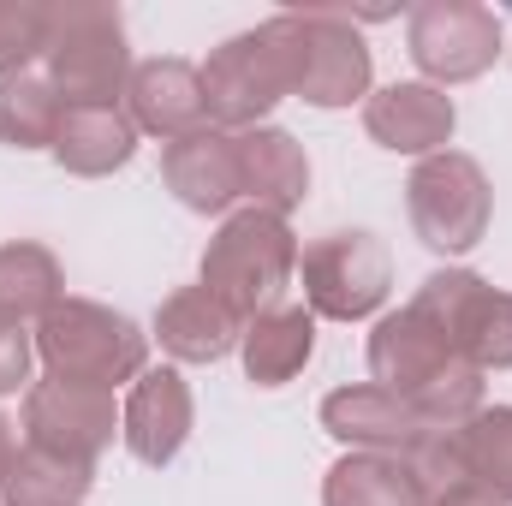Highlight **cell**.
Masks as SVG:
<instances>
[{"label":"cell","instance_id":"277c9868","mask_svg":"<svg viewBox=\"0 0 512 506\" xmlns=\"http://www.w3.org/2000/svg\"><path fill=\"white\" fill-rule=\"evenodd\" d=\"M280 48H286V72H292V96L310 108H352L370 96V48L358 36L352 12L334 6H304V12H280L268 18Z\"/></svg>","mask_w":512,"mask_h":506},{"label":"cell","instance_id":"8fae6325","mask_svg":"<svg viewBox=\"0 0 512 506\" xmlns=\"http://www.w3.org/2000/svg\"><path fill=\"white\" fill-rule=\"evenodd\" d=\"M24 435H30V447H48V453L96 465L114 447V435H120V405L102 387L42 376L24 393Z\"/></svg>","mask_w":512,"mask_h":506},{"label":"cell","instance_id":"603a6c76","mask_svg":"<svg viewBox=\"0 0 512 506\" xmlns=\"http://www.w3.org/2000/svg\"><path fill=\"white\" fill-rule=\"evenodd\" d=\"M66 298V274H60V256L36 239H12L0 245V316L12 322H42L54 304Z\"/></svg>","mask_w":512,"mask_h":506},{"label":"cell","instance_id":"6da1fadb","mask_svg":"<svg viewBox=\"0 0 512 506\" xmlns=\"http://www.w3.org/2000/svg\"><path fill=\"white\" fill-rule=\"evenodd\" d=\"M370 376H376V387L411 399L423 411V423L441 429V435L483 411V370H471L435 334V322L417 316L411 304L376 316V328H370Z\"/></svg>","mask_w":512,"mask_h":506},{"label":"cell","instance_id":"d6986e66","mask_svg":"<svg viewBox=\"0 0 512 506\" xmlns=\"http://www.w3.org/2000/svg\"><path fill=\"white\" fill-rule=\"evenodd\" d=\"M137 137L143 131L131 126L126 108H66L60 120V137H54V161L78 179H108L120 173L131 155H137Z\"/></svg>","mask_w":512,"mask_h":506},{"label":"cell","instance_id":"7402d4cb","mask_svg":"<svg viewBox=\"0 0 512 506\" xmlns=\"http://www.w3.org/2000/svg\"><path fill=\"white\" fill-rule=\"evenodd\" d=\"M90 489H96V465L24 441L12 471H6V483H0V501L6 506H84Z\"/></svg>","mask_w":512,"mask_h":506},{"label":"cell","instance_id":"7a4b0ae2","mask_svg":"<svg viewBox=\"0 0 512 506\" xmlns=\"http://www.w3.org/2000/svg\"><path fill=\"white\" fill-rule=\"evenodd\" d=\"M36 358L48 364V376L114 393V387H126V381H137L149 370V334L131 322L126 310L66 292L36 322Z\"/></svg>","mask_w":512,"mask_h":506},{"label":"cell","instance_id":"4316f807","mask_svg":"<svg viewBox=\"0 0 512 506\" xmlns=\"http://www.w3.org/2000/svg\"><path fill=\"white\" fill-rule=\"evenodd\" d=\"M30 370H36V328L0 316V399L6 393H30Z\"/></svg>","mask_w":512,"mask_h":506},{"label":"cell","instance_id":"4fadbf2b","mask_svg":"<svg viewBox=\"0 0 512 506\" xmlns=\"http://www.w3.org/2000/svg\"><path fill=\"white\" fill-rule=\"evenodd\" d=\"M191 423H197V399H191V381L179 370H143L131 381L126 405H120V441L149 471H161L185 453Z\"/></svg>","mask_w":512,"mask_h":506},{"label":"cell","instance_id":"3957f363","mask_svg":"<svg viewBox=\"0 0 512 506\" xmlns=\"http://www.w3.org/2000/svg\"><path fill=\"white\" fill-rule=\"evenodd\" d=\"M292 274H298V239H292V227L280 215H268V209H239L203 245L197 286H209L239 322H256V316L280 310Z\"/></svg>","mask_w":512,"mask_h":506},{"label":"cell","instance_id":"5bb4252c","mask_svg":"<svg viewBox=\"0 0 512 506\" xmlns=\"http://www.w3.org/2000/svg\"><path fill=\"white\" fill-rule=\"evenodd\" d=\"M364 131H370V143H382L393 155L429 161V155H441L453 143L459 108H453L447 90H435L423 78H405V84H387L364 102Z\"/></svg>","mask_w":512,"mask_h":506},{"label":"cell","instance_id":"52a82bcc","mask_svg":"<svg viewBox=\"0 0 512 506\" xmlns=\"http://www.w3.org/2000/svg\"><path fill=\"white\" fill-rule=\"evenodd\" d=\"M197 72H203L209 126H221V131L268 126V114L292 96V72H286V48H280L274 24L227 36L221 48H209V60Z\"/></svg>","mask_w":512,"mask_h":506},{"label":"cell","instance_id":"8992f818","mask_svg":"<svg viewBox=\"0 0 512 506\" xmlns=\"http://www.w3.org/2000/svg\"><path fill=\"white\" fill-rule=\"evenodd\" d=\"M405 215H411V233L435 256L477 251L489 239V215H495L489 173L471 155L441 149V155H429V161L411 167V179H405Z\"/></svg>","mask_w":512,"mask_h":506},{"label":"cell","instance_id":"2e32d148","mask_svg":"<svg viewBox=\"0 0 512 506\" xmlns=\"http://www.w3.org/2000/svg\"><path fill=\"white\" fill-rule=\"evenodd\" d=\"M161 185L191 209V215H227L245 191H239V149L233 131L203 126L179 143H161Z\"/></svg>","mask_w":512,"mask_h":506},{"label":"cell","instance_id":"ba28073f","mask_svg":"<svg viewBox=\"0 0 512 506\" xmlns=\"http://www.w3.org/2000/svg\"><path fill=\"white\" fill-rule=\"evenodd\" d=\"M417 316L435 322V334L471 364V370H512V292H495L471 268H441L411 298Z\"/></svg>","mask_w":512,"mask_h":506},{"label":"cell","instance_id":"d4e9b609","mask_svg":"<svg viewBox=\"0 0 512 506\" xmlns=\"http://www.w3.org/2000/svg\"><path fill=\"white\" fill-rule=\"evenodd\" d=\"M66 102L48 78H0V143L6 149H54Z\"/></svg>","mask_w":512,"mask_h":506},{"label":"cell","instance_id":"9a60e30c","mask_svg":"<svg viewBox=\"0 0 512 506\" xmlns=\"http://www.w3.org/2000/svg\"><path fill=\"white\" fill-rule=\"evenodd\" d=\"M126 114L137 131L161 137V143H179L191 131L209 126V102H203V72L179 54H155V60H137L126 84Z\"/></svg>","mask_w":512,"mask_h":506},{"label":"cell","instance_id":"f1b7e54d","mask_svg":"<svg viewBox=\"0 0 512 506\" xmlns=\"http://www.w3.org/2000/svg\"><path fill=\"white\" fill-rule=\"evenodd\" d=\"M12 459H18V441H12V423L0 417V483H6V471H12Z\"/></svg>","mask_w":512,"mask_h":506},{"label":"cell","instance_id":"e0dca14e","mask_svg":"<svg viewBox=\"0 0 512 506\" xmlns=\"http://www.w3.org/2000/svg\"><path fill=\"white\" fill-rule=\"evenodd\" d=\"M233 149H239V191L251 197V209H268V215L286 221L310 197V155L292 131L280 126L233 131Z\"/></svg>","mask_w":512,"mask_h":506},{"label":"cell","instance_id":"ac0fdd59","mask_svg":"<svg viewBox=\"0 0 512 506\" xmlns=\"http://www.w3.org/2000/svg\"><path fill=\"white\" fill-rule=\"evenodd\" d=\"M155 340L167 358L179 364H221L239 340H245V322L209 292V286H179L161 298L155 310Z\"/></svg>","mask_w":512,"mask_h":506},{"label":"cell","instance_id":"44dd1931","mask_svg":"<svg viewBox=\"0 0 512 506\" xmlns=\"http://www.w3.org/2000/svg\"><path fill=\"white\" fill-rule=\"evenodd\" d=\"M429 489L399 453H346L322 477V506H423Z\"/></svg>","mask_w":512,"mask_h":506},{"label":"cell","instance_id":"7c38bea8","mask_svg":"<svg viewBox=\"0 0 512 506\" xmlns=\"http://www.w3.org/2000/svg\"><path fill=\"white\" fill-rule=\"evenodd\" d=\"M322 429L334 441H346L352 453H399V459H417V447L441 429L423 423V411L399 393H387L376 381H358V387H334L322 399Z\"/></svg>","mask_w":512,"mask_h":506},{"label":"cell","instance_id":"9c48e42d","mask_svg":"<svg viewBox=\"0 0 512 506\" xmlns=\"http://www.w3.org/2000/svg\"><path fill=\"white\" fill-rule=\"evenodd\" d=\"M298 274H304V310L328 316V322H364L387 304L393 286V262L387 245L364 227L346 233H322L316 245L298 251Z\"/></svg>","mask_w":512,"mask_h":506},{"label":"cell","instance_id":"30bf717a","mask_svg":"<svg viewBox=\"0 0 512 506\" xmlns=\"http://www.w3.org/2000/svg\"><path fill=\"white\" fill-rule=\"evenodd\" d=\"M405 48H411L417 72H423V84L447 90V84L483 78L507 54V30L477 0H423V6H411Z\"/></svg>","mask_w":512,"mask_h":506},{"label":"cell","instance_id":"cb8c5ba5","mask_svg":"<svg viewBox=\"0 0 512 506\" xmlns=\"http://www.w3.org/2000/svg\"><path fill=\"white\" fill-rule=\"evenodd\" d=\"M459 447V471L471 489H483L489 501L512 506V405H483L471 423L453 429Z\"/></svg>","mask_w":512,"mask_h":506},{"label":"cell","instance_id":"83f0119b","mask_svg":"<svg viewBox=\"0 0 512 506\" xmlns=\"http://www.w3.org/2000/svg\"><path fill=\"white\" fill-rule=\"evenodd\" d=\"M423 506H501V501H489L483 489H471V483H465V489H435Z\"/></svg>","mask_w":512,"mask_h":506},{"label":"cell","instance_id":"ffe728a7","mask_svg":"<svg viewBox=\"0 0 512 506\" xmlns=\"http://www.w3.org/2000/svg\"><path fill=\"white\" fill-rule=\"evenodd\" d=\"M310 352H316V316L304 304H280V310L245 322V340H239L245 376L256 387H286L292 376H304Z\"/></svg>","mask_w":512,"mask_h":506},{"label":"cell","instance_id":"484cf974","mask_svg":"<svg viewBox=\"0 0 512 506\" xmlns=\"http://www.w3.org/2000/svg\"><path fill=\"white\" fill-rule=\"evenodd\" d=\"M54 6L42 0H0V78H24L30 60H48Z\"/></svg>","mask_w":512,"mask_h":506},{"label":"cell","instance_id":"5b68a950","mask_svg":"<svg viewBox=\"0 0 512 506\" xmlns=\"http://www.w3.org/2000/svg\"><path fill=\"white\" fill-rule=\"evenodd\" d=\"M137 72L120 6H54L48 84L66 108H120Z\"/></svg>","mask_w":512,"mask_h":506}]
</instances>
